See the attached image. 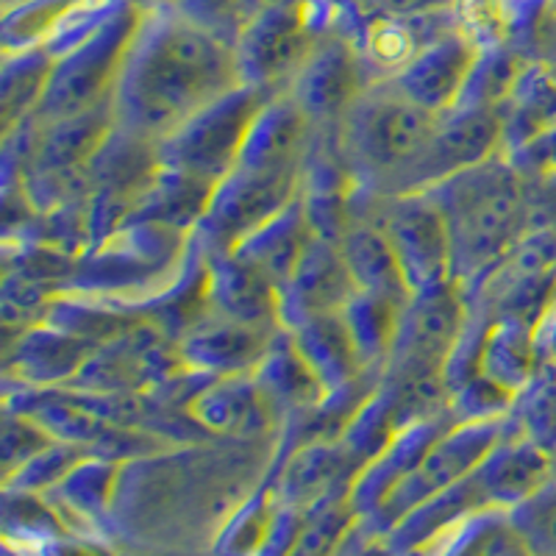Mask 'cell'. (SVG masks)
Here are the masks:
<instances>
[{"label": "cell", "instance_id": "obj_29", "mask_svg": "<svg viewBox=\"0 0 556 556\" xmlns=\"http://www.w3.org/2000/svg\"><path fill=\"white\" fill-rule=\"evenodd\" d=\"M498 114L504 126V153L556 126V73L540 62L526 64Z\"/></svg>", "mask_w": 556, "mask_h": 556}, {"label": "cell", "instance_id": "obj_10", "mask_svg": "<svg viewBox=\"0 0 556 556\" xmlns=\"http://www.w3.org/2000/svg\"><path fill=\"white\" fill-rule=\"evenodd\" d=\"M470 323L468 292L459 281H445L415 292L401 312L399 340L384 370L445 374Z\"/></svg>", "mask_w": 556, "mask_h": 556}, {"label": "cell", "instance_id": "obj_9", "mask_svg": "<svg viewBox=\"0 0 556 556\" xmlns=\"http://www.w3.org/2000/svg\"><path fill=\"white\" fill-rule=\"evenodd\" d=\"M301 198V167H237L212 192L195 242L206 251L235 248Z\"/></svg>", "mask_w": 556, "mask_h": 556}, {"label": "cell", "instance_id": "obj_46", "mask_svg": "<svg viewBox=\"0 0 556 556\" xmlns=\"http://www.w3.org/2000/svg\"><path fill=\"white\" fill-rule=\"evenodd\" d=\"M359 23L365 20H415L429 14L456 12L459 0H348Z\"/></svg>", "mask_w": 556, "mask_h": 556}, {"label": "cell", "instance_id": "obj_23", "mask_svg": "<svg viewBox=\"0 0 556 556\" xmlns=\"http://www.w3.org/2000/svg\"><path fill=\"white\" fill-rule=\"evenodd\" d=\"M545 354L540 345V323L518 315H501L486 323L476 370L498 387L518 395L540 367Z\"/></svg>", "mask_w": 556, "mask_h": 556}, {"label": "cell", "instance_id": "obj_1", "mask_svg": "<svg viewBox=\"0 0 556 556\" xmlns=\"http://www.w3.org/2000/svg\"><path fill=\"white\" fill-rule=\"evenodd\" d=\"M240 84L235 45L173 7L142 9L114 89V121L123 131L162 142Z\"/></svg>", "mask_w": 556, "mask_h": 556}, {"label": "cell", "instance_id": "obj_2", "mask_svg": "<svg viewBox=\"0 0 556 556\" xmlns=\"http://www.w3.org/2000/svg\"><path fill=\"white\" fill-rule=\"evenodd\" d=\"M448 223L454 281L470 292L515 251L531 220L529 181L506 153L462 170L431 187Z\"/></svg>", "mask_w": 556, "mask_h": 556}, {"label": "cell", "instance_id": "obj_34", "mask_svg": "<svg viewBox=\"0 0 556 556\" xmlns=\"http://www.w3.org/2000/svg\"><path fill=\"white\" fill-rule=\"evenodd\" d=\"M506 426L556 456V365L543 362L534 379L515 395Z\"/></svg>", "mask_w": 556, "mask_h": 556}, {"label": "cell", "instance_id": "obj_6", "mask_svg": "<svg viewBox=\"0 0 556 556\" xmlns=\"http://www.w3.org/2000/svg\"><path fill=\"white\" fill-rule=\"evenodd\" d=\"M270 96L276 92H265L248 84L228 89L226 96L203 106L176 134L159 142L162 165L190 173L217 187L240 165L248 131Z\"/></svg>", "mask_w": 556, "mask_h": 556}, {"label": "cell", "instance_id": "obj_37", "mask_svg": "<svg viewBox=\"0 0 556 556\" xmlns=\"http://www.w3.org/2000/svg\"><path fill=\"white\" fill-rule=\"evenodd\" d=\"M59 290L51 285H42L37 278H28L23 273H3V287H0V320L9 340L37 329L48 323Z\"/></svg>", "mask_w": 556, "mask_h": 556}, {"label": "cell", "instance_id": "obj_14", "mask_svg": "<svg viewBox=\"0 0 556 556\" xmlns=\"http://www.w3.org/2000/svg\"><path fill=\"white\" fill-rule=\"evenodd\" d=\"M184 417L206 437L253 440L281 429L276 409L253 374L201 379L184 399Z\"/></svg>", "mask_w": 556, "mask_h": 556}, {"label": "cell", "instance_id": "obj_40", "mask_svg": "<svg viewBox=\"0 0 556 556\" xmlns=\"http://www.w3.org/2000/svg\"><path fill=\"white\" fill-rule=\"evenodd\" d=\"M509 523L534 556H556V470L538 493L509 509Z\"/></svg>", "mask_w": 556, "mask_h": 556}, {"label": "cell", "instance_id": "obj_24", "mask_svg": "<svg viewBox=\"0 0 556 556\" xmlns=\"http://www.w3.org/2000/svg\"><path fill=\"white\" fill-rule=\"evenodd\" d=\"M340 251L345 256L351 278H354L356 292L387 298V301H395V304L409 301L412 290L406 285L404 270H401L379 223L367 212L354 206L351 223H348L345 235L340 240Z\"/></svg>", "mask_w": 556, "mask_h": 556}, {"label": "cell", "instance_id": "obj_33", "mask_svg": "<svg viewBox=\"0 0 556 556\" xmlns=\"http://www.w3.org/2000/svg\"><path fill=\"white\" fill-rule=\"evenodd\" d=\"M117 470H121V462L89 454L64 476L62 484L53 486L48 498L62 513V518L67 513L78 520H98L106 513Z\"/></svg>", "mask_w": 556, "mask_h": 556}, {"label": "cell", "instance_id": "obj_45", "mask_svg": "<svg viewBox=\"0 0 556 556\" xmlns=\"http://www.w3.org/2000/svg\"><path fill=\"white\" fill-rule=\"evenodd\" d=\"M515 170L529 184H554L556 181V126L545 128L538 137L526 139L523 146L506 153Z\"/></svg>", "mask_w": 556, "mask_h": 556}, {"label": "cell", "instance_id": "obj_47", "mask_svg": "<svg viewBox=\"0 0 556 556\" xmlns=\"http://www.w3.org/2000/svg\"><path fill=\"white\" fill-rule=\"evenodd\" d=\"M484 556H534L529 548H526L523 540L518 538V531L513 529V523H509V518H506L504 529L495 534L493 545L486 548Z\"/></svg>", "mask_w": 556, "mask_h": 556}, {"label": "cell", "instance_id": "obj_11", "mask_svg": "<svg viewBox=\"0 0 556 556\" xmlns=\"http://www.w3.org/2000/svg\"><path fill=\"white\" fill-rule=\"evenodd\" d=\"M504 153V126L498 109L456 106L440 114L434 131L415 162L401 173L390 195L431 190L445 178Z\"/></svg>", "mask_w": 556, "mask_h": 556}, {"label": "cell", "instance_id": "obj_19", "mask_svg": "<svg viewBox=\"0 0 556 556\" xmlns=\"http://www.w3.org/2000/svg\"><path fill=\"white\" fill-rule=\"evenodd\" d=\"M356 285L345 265L340 245L312 235L304 256L281 290V323L285 329L317 315H334L354 298Z\"/></svg>", "mask_w": 556, "mask_h": 556}, {"label": "cell", "instance_id": "obj_41", "mask_svg": "<svg viewBox=\"0 0 556 556\" xmlns=\"http://www.w3.org/2000/svg\"><path fill=\"white\" fill-rule=\"evenodd\" d=\"M515 395L479 370L456 381L448 390V409L459 424H476V420H504L513 409Z\"/></svg>", "mask_w": 556, "mask_h": 556}, {"label": "cell", "instance_id": "obj_4", "mask_svg": "<svg viewBox=\"0 0 556 556\" xmlns=\"http://www.w3.org/2000/svg\"><path fill=\"white\" fill-rule=\"evenodd\" d=\"M337 0H276L253 12L235 39L240 81L265 92H285L315 45L342 26Z\"/></svg>", "mask_w": 556, "mask_h": 556}, {"label": "cell", "instance_id": "obj_43", "mask_svg": "<svg viewBox=\"0 0 556 556\" xmlns=\"http://www.w3.org/2000/svg\"><path fill=\"white\" fill-rule=\"evenodd\" d=\"M56 443V437L39 424L37 417L17 406L7 404L3 409V479L17 473L28 459Z\"/></svg>", "mask_w": 556, "mask_h": 556}, {"label": "cell", "instance_id": "obj_5", "mask_svg": "<svg viewBox=\"0 0 556 556\" xmlns=\"http://www.w3.org/2000/svg\"><path fill=\"white\" fill-rule=\"evenodd\" d=\"M139 17H142V9L126 3L106 26L98 28L73 51L62 53L53 62L51 84L42 98V106L31 121L56 123L64 117L112 106L114 89L121 81Z\"/></svg>", "mask_w": 556, "mask_h": 556}, {"label": "cell", "instance_id": "obj_26", "mask_svg": "<svg viewBox=\"0 0 556 556\" xmlns=\"http://www.w3.org/2000/svg\"><path fill=\"white\" fill-rule=\"evenodd\" d=\"M309 240L312 228L304 215V206H301V198H298L281 215L267 220L265 226L256 228L253 235H248L245 240L237 242L228 251H235L242 262H248L262 276L270 278L273 285L278 287V292H281L287 281H290L292 270L298 267V262H301V256H304Z\"/></svg>", "mask_w": 556, "mask_h": 556}, {"label": "cell", "instance_id": "obj_35", "mask_svg": "<svg viewBox=\"0 0 556 556\" xmlns=\"http://www.w3.org/2000/svg\"><path fill=\"white\" fill-rule=\"evenodd\" d=\"M3 526L9 543H20V548H45L67 531V520L51 504V498L26 490H7Z\"/></svg>", "mask_w": 556, "mask_h": 556}, {"label": "cell", "instance_id": "obj_38", "mask_svg": "<svg viewBox=\"0 0 556 556\" xmlns=\"http://www.w3.org/2000/svg\"><path fill=\"white\" fill-rule=\"evenodd\" d=\"M81 0H3V53L39 48Z\"/></svg>", "mask_w": 556, "mask_h": 556}, {"label": "cell", "instance_id": "obj_21", "mask_svg": "<svg viewBox=\"0 0 556 556\" xmlns=\"http://www.w3.org/2000/svg\"><path fill=\"white\" fill-rule=\"evenodd\" d=\"M454 424H459V420L451 412H443V415L429 417V420L406 426V429H401L399 434L392 437L387 448L359 470L351 493H348V501L354 506L356 518H370L381 506V501L420 465V459L429 454L431 445Z\"/></svg>", "mask_w": 556, "mask_h": 556}, {"label": "cell", "instance_id": "obj_16", "mask_svg": "<svg viewBox=\"0 0 556 556\" xmlns=\"http://www.w3.org/2000/svg\"><path fill=\"white\" fill-rule=\"evenodd\" d=\"M479 48L481 45L465 28L456 26L420 48L395 76H390V81L409 101L440 117L459 103Z\"/></svg>", "mask_w": 556, "mask_h": 556}, {"label": "cell", "instance_id": "obj_18", "mask_svg": "<svg viewBox=\"0 0 556 556\" xmlns=\"http://www.w3.org/2000/svg\"><path fill=\"white\" fill-rule=\"evenodd\" d=\"M98 348L92 342L73 337L42 323L37 329L9 340L7 381L17 390H59L70 387L81 376L84 365Z\"/></svg>", "mask_w": 556, "mask_h": 556}, {"label": "cell", "instance_id": "obj_30", "mask_svg": "<svg viewBox=\"0 0 556 556\" xmlns=\"http://www.w3.org/2000/svg\"><path fill=\"white\" fill-rule=\"evenodd\" d=\"M53 62L48 48H26V51L3 53L0 70V121L3 137L28 123L42 106V98L51 84Z\"/></svg>", "mask_w": 556, "mask_h": 556}, {"label": "cell", "instance_id": "obj_25", "mask_svg": "<svg viewBox=\"0 0 556 556\" xmlns=\"http://www.w3.org/2000/svg\"><path fill=\"white\" fill-rule=\"evenodd\" d=\"M253 376L265 390L281 426L312 412L329 395V390L317 379V374L304 359V354L298 351L287 329L273 340L270 351L260 362V367L253 370Z\"/></svg>", "mask_w": 556, "mask_h": 556}, {"label": "cell", "instance_id": "obj_8", "mask_svg": "<svg viewBox=\"0 0 556 556\" xmlns=\"http://www.w3.org/2000/svg\"><path fill=\"white\" fill-rule=\"evenodd\" d=\"M506 429L504 420H476V424H454L440 440L429 448L415 470L401 481L376 509L370 518L359 520L376 540H381L401 518L426 504L434 495L445 493L454 484L468 479L486 451L498 443Z\"/></svg>", "mask_w": 556, "mask_h": 556}, {"label": "cell", "instance_id": "obj_15", "mask_svg": "<svg viewBox=\"0 0 556 556\" xmlns=\"http://www.w3.org/2000/svg\"><path fill=\"white\" fill-rule=\"evenodd\" d=\"M201 273L206 312L262 329H285L278 287L235 251L201 248Z\"/></svg>", "mask_w": 556, "mask_h": 556}, {"label": "cell", "instance_id": "obj_17", "mask_svg": "<svg viewBox=\"0 0 556 556\" xmlns=\"http://www.w3.org/2000/svg\"><path fill=\"white\" fill-rule=\"evenodd\" d=\"M359 470L362 465L340 440H312L281 456L273 495L281 506L309 513L323 501L351 493Z\"/></svg>", "mask_w": 556, "mask_h": 556}, {"label": "cell", "instance_id": "obj_13", "mask_svg": "<svg viewBox=\"0 0 556 556\" xmlns=\"http://www.w3.org/2000/svg\"><path fill=\"white\" fill-rule=\"evenodd\" d=\"M281 331L285 329L248 326L203 309L176 337V354L184 370L201 379L253 374Z\"/></svg>", "mask_w": 556, "mask_h": 556}, {"label": "cell", "instance_id": "obj_36", "mask_svg": "<svg viewBox=\"0 0 556 556\" xmlns=\"http://www.w3.org/2000/svg\"><path fill=\"white\" fill-rule=\"evenodd\" d=\"M356 520L359 518L348 495H337L312 506L309 513H304L287 556H340Z\"/></svg>", "mask_w": 556, "mask_h": 556}, {"label": "cell", "instance_id": "obj_20", "mask_svg": "<svg viewBox=\"0 0 556 556\" xmlns=\"http://www.w3.org/2000/svg\"><path fill=\"white\" fill-rule=\"evenodd\" d=\"M556 456L531 443L529 437L518 434L509 426L498 437V443L486 451L479 468L473 470V481L479 486L486 509L509 513L526 498L538 493L540 486L554 476Z\"/></svg>", "mask_w": 556, "mask_h": 556}, {"label": "cell", "instance_id": "obj_7", "mask_svg": "<svg viewBox=\"0 0 556 556\" xmlns=\"http://www.w3.org/2000/svg\"><path fill=\"white\" fill-rule=\"evenodd\" d=\"M354 206L379 223L401 270H404L412 295L454 278L448 223L431 192L379 195V192H367L359 187L354 195Z\"/></svg>", "mask_w": 556, "mask_h": 556}, {"label": "cell", "instance_id": "obj_3", "mask_svg": "<svg viewBox=\"0 0 556 556\" xmlns=\"http://www.w3.org/2000/svg\"><path fill=\"white\" fill-rule=\"evenodd\" d=\"M437 121V114L409 101L390 78H376L337 123L334 139L362 190L390 195L429 142Z\"/></svg>", "mask_w": 556, "mask_h": 556}, {"label": "cell", "instance_id": "obj_12", "mask_svg": "<svg viewBox=\"0 0 556 556\" xmlns=\"http://www.w3.org/2000/svg\"><path fill=\"white\" fill-rule=\"evenodd\" d=\"M374 81L356 37L345 26H337L315 45L287 92L317 128H337Z\"/></svg>", "mask_w": 556, "mask_h": 556}, {"label": "cell", "instance_id": "obj_39", "mask_svg": "<svg viewBox=\"0 0 556 556\" xmlns=\"http://www.w3.org/2000/svg\"><path fill=\"white\" fill-rule=\"evenodd\" d=\"M278 501L273 495V486L248 498L235 513L217 540V556H256L262 545L270 538V529L276 523Z\"/></svg>", "mask_w": 556, "mask_h": 556}, {"label": "cell", "instance_id": "obj_28", "mask_svg": "<svg viewBox=\"0 0 556 556\" xmlns=\"http://www.w3.org/2000/svg\"><path fill=\"white\" fill-rule=\"evenodd\" d=\"M287 331L329 392L342 390L359 376H365L354 340H351L345 320H342V312L309 317V320L290 326Z\"/></svg>", "mask_w": 556, "mask_h": 556}, {"label": "cell", "instance_id": "obj_48", "mask_svg": "<svg viewBox=\"0 0 556 556\" xmlns=\"http://www.w3.org/2000/svg\"><path fill=\"white\" fill-rule=\"evenodd\" d=\"M540 345H543L545 359H551L556 365V301L545 312L543 320H540Z\"/></svg>", "mask_w": 556, "mask_h": 556}, {"label": "cell", "instance_id": "obj_49", "mask_svg": "<svg viewBox=\"0 0 556 556\" xmlns=\"http://www.w3.org/2000/svg\"><path fill=\"white\" fill-rule=\"evenodd\" d=\"M131 3L139 9H159V7H170L173 0H131Z\"/></svg>", "mask_w": 556, "mask_h": 556}, {"label": "cell", "instance_id": "obj_32", "mask_svg": "<svg viewBox=\"0 0 556 556\" xmlns=\"http://www.w3.org/2000/svg\"><path fill=\"white\" fill-rule=\"evenodd\" d=\"M529 62L531 59L523 51H518L515 45H481L473 70H470L468 84H465V92H462L456 106L501 109Z\"/></svg>", "mask_w": 556, "mask_h": 556}, {"label": "cell", "instance_id": "obj_27", "mask_svg": "<svg viewBox=\"0 0 556 556\" xmlns=\"http://www.w3.org/2000/svg\"><path fill=\"white\" fill-rule=\"evenodd\" d=\"M212 192H215L212 184L176 170V167L159 165L142 195L134 203L128 223H162V226L195 235V228L206 215Z\"/></svg>", "mask_w": 556, "mask_h": 556}, {"label": "cell", "instance_id": "obj_50", "mask_svg": "<svg viewBox=\"0 0 556 556\" xmlns=\"http://www.w3.org/2000/svg\"><path fill=\"white\" fill-rule=\"evenodd\" d=\"M548 3H551V9H554V12H556V0H548Z\"/></svg>", "mask_w": 556, "mask_h": 556}, {"label": "cell", "instance_id": "obj_31", "mask_svg": "<svg viewBox=\"0 0 556 556\" xmlns=\"http://www.w3.org/2000/svg\"><path fill=\"white\" fill-rule=\"evenodd\" d=\"M404 306L406 304H395V301H387L379 295L354 292V298L342 309V320H345L348 334L354 340L356 356H359L365 374H374L379 379L384 374L392 348L399 340Z\"/></svg>", "mask_w": 556, "mask_h": 556}, {"label": "cell", "instance_id": "obj_22", "mask_svg": "<svg viewBox=\"0 0 556 556\" xmlns=\"http://www.w3.org/2000/svg\"><path fill=\"white\" fill-rule=\"evenodd\" d=\"M315 134L317 126L292 101L290 92L287 89L276 92L256 114L237 167H260V170L304 167Z\"/></svg>", "mask_w": 556, "mask_h": 556}, {"label": "cell", "instance_id": "obj_44", "mask_svg": "<svg viewBox=\"0 0 556 556\" xmlns=\"http://www.w3.org/2000/svg\"><path fill=\"white\" fill-rule=\"evenodd\" d=\"M245 3L248 0H173L170 7L181 17L192 20L206 31L235 45L237 34L245 23Z\"/></svg>", "mask_w": 556, "mask_h": 556}, {"label": "cell", "instance_id": "obj_42", "mask_svg": "<svg viewBox=\"0 0 556 556\" xmlns=\"http://www.w3.org/2000/svg\"><path fill=\"white\" fill-rule=\"evenodd\" d=\"M87 456L89 451L78 448V445L73 443H62V440H56L53 445L39 451L34 459H28L17 473L3 479V486H7V490H26V493L48 495L53 486L62 484L64 476L76 468L78 462L87 459Z\"/></svg>", "mask_w": 556, "mask_h": 556}]
</instances>
